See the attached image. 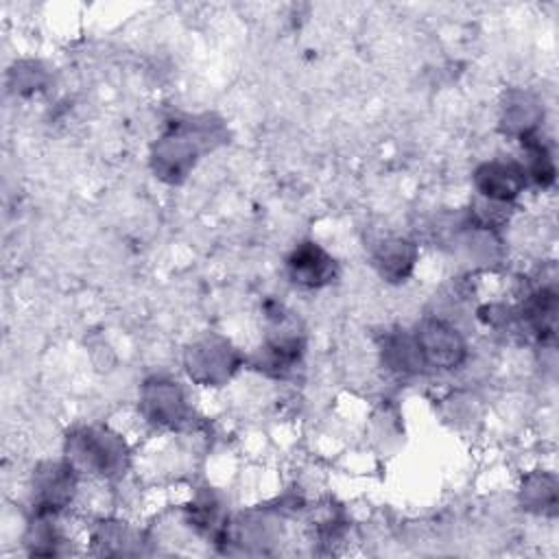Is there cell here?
Listing matches in <instances>:
<instances>
[{"instance_id":"cell-1","label":"cell","mask_w":559,"mask_h":559,"mask_svg":"<svg viewBox=\"0 0 559 559\" xmlns=\"http://www.w3.org/2000/svg\"><path fill=\"white\" fill-rule=\"evenodd\" d=\"M415 343L419 347V354L424 358V365L435 367H454L465 356L463 338L456 334V330L439 319L424 321L421 328H417Z\"/></svg>"},{"instance_id":"cell-2","label":"cell","mask_w":559,"mask_h":559,"mask_svg":"<svg viewBox=\"0 0 559 559\" xmlns=\"http://www.w3.org/2000/svg\"><path fill=\"white\" fill-rule=\"evenodd\" d=\"M70 452L76 463L100 474H111L120 469L124 459L122 443L116 437L98 430H83L81 435L72 437Z\"/></svg>"},{"instance_id":"cell-3","label":"cell","mask_w":559,"mask_h":559,"mask_svg":"<svg viewBox=\"0 0 559 559\" xmlns=\"http://www.w3.org/2000/svg\"><path fill=\"white\" fill-rule=\"evenodd\" d=\"M288 273L293 282L308 288H317L334 280L336 264L332 255H328L319 245L301 242L288 258Z\"/></svg>"},{"instance_id":"cell-4","label":"cell","mask_w":559,"mask_h":559,"mask_svg":"<svg viewBox=\"0 0 559 559\" xmlns=\"http://www.w3.org/2000/svg\"><path fill=\"white\" fill-rule=\"evenodd\" d=\"M526 183V170L515 162H489L476 173L480 197L507 203Z\"/></svg>"},{"instance_id":"cell-5","label":"cell","mask_w":559,"mask_h":559,"mask_svg":"<svg viewBox=\"0 0 559 559\" xmlns=\"http://www.w3.org/2000/svg\"><path fill=\"white\" fill-rule=\"evenodd\" d=\"M144 406L148 417L157 424L177 426L179 421H183V413H186L183 395L179 386L173 382L157 380L148 384L144 391Z\"/></svg>"},{"instance_id":"cell-6","label":"cell","mask_w":559,"mask_h":559,"mask_svg":"<svg viewBox=\"0 0 559 559\" xmlns=\"http://www.w3.org/2000/svg\"><path fill=\"white\" fill-rule=\"evenodd\" d=\"M74 480H72V467H63L57 463H48L46 469L37 474V487L35 496L39 502L41 513H50L61 509L72 493Z\"/></svg>"},{"instance_id":"cell-7","label":"cell","mask_w":559,"mask_h":559,"mask_svg":"<svg viewBox=\"0 0 559 559\" xmlns=\"http://www.w3.org/2000/svg\"><path fill=\"white\" fill-rule=\"evenodd\" d=\"M415 260V249L411 247V242L393 238L380 245L378 253H376V262L380 264L382 275L391 277V280H402Z\"/></svg>"}]
</instances>
